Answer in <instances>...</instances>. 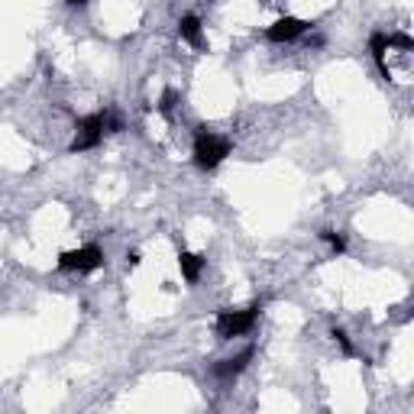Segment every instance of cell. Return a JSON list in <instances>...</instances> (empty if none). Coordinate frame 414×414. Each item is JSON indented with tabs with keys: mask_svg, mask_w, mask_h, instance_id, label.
<instances>
[{
	"mask_svg": "<svg viewBox=\"0 0 414 414\" xmlns=\"http://www.w3.org/2000/svg\"><path fill=\"white\" fill-rule=\"evenodd\" d=\"M227 156H230V142L223 136H217V133H207L204 126H198V133H194V165L211 172Z\"/></svg>",
	"mask_w": 414,
	"mask_h": 414,
	"instance_id": "cell-1",
	"label": "cell"
},
{
	"mask_svg": "<svg viewBox=\"0 0 414 414\" xmlns=\"http://www.w3.org/2000/svg\"><path fill=\"white\" fill-rule=\"evenodd\" d=\"M256 320H259V304L243 308V311H221V314H217V337H221V340L243 337L256 327Z\"/></svg>",
	"mask_w": 414,
	"mask_h": 414,
	"instance_id": "cell-2",
	"label": "cell"
},
{
	"mask_svg": "<svg viewBox=\"0 0 414 414\" xmlns=\"http://www.w3.org/2000/svg\"><path fill=\"white\" fill-rule=\"evenodd\" d=\"M101 265H104L101 246H81V249H68V253L59 256V269L62 272H97Z\"/></svg>",
	"mask_w": 414,
	"mask_h": 414,
	"instance_id": "cell-3",
	"label": "cell"
},
{
	"mask_svg": "<svg viewBox=\"0 0 414 414\" xmlns=\"http://www.w3.org/2000/svg\"><path fill=\"white\" fill-rule=\"evenodd\" d=\"M104 140V114H91L84 120H78V133L71 140V152H88L97 149Z\"/></svg>",
	"mask_w": 414,
	"mask_h": 414,
	"instance_id": "cell-4",
	"label": "cell"
},
{
	"mask_svg": "<svg viewBox=\"0 0 414 414\" xmlns=\"http://www.w3.org/2000/svg\"><path fill=\"white\" fill-rule=\"evenodd\" d=\"M308 27L311 23H304V20H298V17H282L265 29V39H269V43H295L298 36L308 33Z\"/></svg>",
	"mask_w": 414,
	"mask_h": 414,
	"instance_id": "cell-5",
	"label": "cell"
},
{
	"mask_svg": "<svg viewBox=\"0 0 414 414\" xmlns=\"http://www.w3.org/2000/svg\"><path fill=\"white\" fill-rule=\"evenodd\" d=\"M249 360H253V346H249V350H243L239 356H233V360L214 362V376H221V379H237L239 372L249 366Z\"/></svg>",
	"mask_w": 414,
	"mask_h": 414,
	"instance_id": "cell-6",
	"label": "cell"
},
{
	"mask_svg": "<svg viewBox=\"0 0 414 414\" xmlns=\"http://www.w3.org/2000/svg\"><path fill=\"white\" fill-rule=\"evenodd\" d=\"M178 36L185 39L188 45H194V49H204V33H201V20L194 17V13H188V17L178 20Z\"/></svg>",
	"mask_w": 414,
	"mask_h": 414,
	"instance_id": "cell-7",
	"label": "cell"
},
{
	"mask_svg": "<svg viewBox=\"0 0 414 414\" xmlns=\"http://www.w3.org/2000/svg\"><path fill=\"white\" fill-rule=\"evenodd\" d=\"M178 269H182V275H185V282L194 285L204 272V259L201 256H194V253H182L178 256Z\"/></svg>",
	"mask_w": 414,
	"mask_h": 414,
	"instance_id": "cell-8",
	"label": "cell"
},
{
	"mask_svg": "<svg viewBox=\"0 0 414 414\" xmlns=\"http://www.w3.org/2000/svg\"><path fill=\"white\" fill-rule=\"evenodd\" d=\"M369 49H372V59H376V65H379V71L388 78V62H385V52H388V36L385 33H372L369 39Z\"/></svg>",
	"mask_w": 414,
	"mask_h": 414,
	"instance_id": "cell-9",
	"label": "cell"
},
{
	"mask_svg": "<svg viewBox=\"0 0 414 414\" xmlns=\"http://www.w3.org/2000/svg\"><path fill=\"white\" fill-rule=\"evenodd\" d=\"M320 239L324 243H330V249H334V256H340L346 249V243H343V237L340 233H334V230H320Z\"/></svg>",
	"mask_w": 414,
	"mask_h": 414,
	"instance_id": "cell-10",
	"label": "cell"
},
{
	"mask_svg": "<svg viewBox=\"0 0 414 414\" xmlns=\"http://www.w3.org/2000/svg\"><path fill=\"white\" fill-rule=\"evenodd\" d=\"M388 49H405V52H411L414 49V39L405 33H392L388 36Z\"/></svg>",
	"mask_w": 414,
	"mask_h": 414,
	"instance_id": "cell-11",
	"label": "cell"
},
{
	"mask_svg": "<svg viewBox=\"0 0 414 414\" xmlns=\"http://www.w3.org/2000/svg\"><path fill=\"white\" fill-rule=\"evenodd\" d=\"M104 130L107 133H120V130H124V120L117 117V110H104Z\"/></svg>",
	"mask_w": 414,
	"mask_h": 414,
	"instance_id": "cell-12",
	"label": "cell"
},
{
	"mask_svg": "<svg viewBox=\"0 0 414 414\" xmlns=\"http://www.w3.org/2000/svg\"><path fill=\"white\" fill-rule=\"evenodd\" d=\"M175 101H178V94H175V91H172V88H168L165 94L159 97V110L168 117V114H172V110H175Z\"/></svg>",
	"mask_w": 414,
	"mask_h": 414,
	"instance_id": "cell-13",
	"label": "cell"
},
{
	"mask_svg": "<svg viewBox=\"0 0 414 414\" xmlns=\"http://www.w3.org/2000/svg\"><path fill=\"white\" fill-rule=\"evenodd\" d=\"M337 340V343L343 346V353L346 356H353V343H350V337H346V330H340V327H334V334H330Z\"/></svg>",
	"mask_w": 414,
	"mask_h": 414,
	"instance_id": "cell-14",
	"label": "cell"
},
{
	"mask_svg": "<svg viewBox=\"0 0 414 414\" xmlns=\"http://www.w3.org/2000/svg\"><path fill=\"white\" fill-rule=\"evenodd\" d=\"M71 7H84V3H88V0H68Z\"/></svg>",
	"mask_w": 414,
	"mask_h": 414,
	"instance_id": "cell-15",
	"label": "cell"
}]
</instances>
